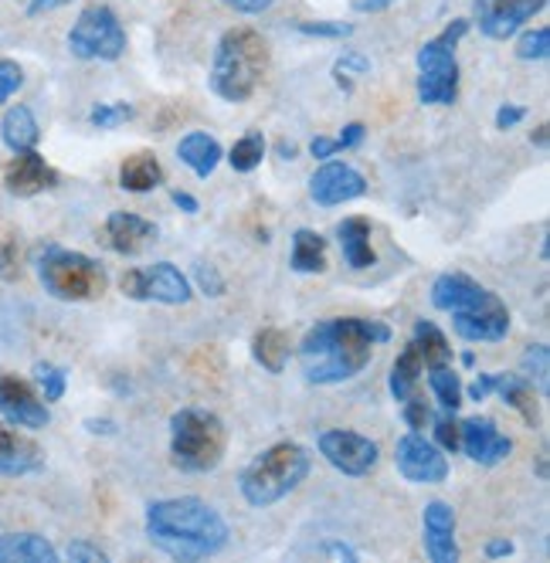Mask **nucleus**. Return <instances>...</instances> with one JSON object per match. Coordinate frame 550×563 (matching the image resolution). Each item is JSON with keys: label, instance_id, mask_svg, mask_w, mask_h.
<instances>
[{"label": "nucleus", "instance_id": "obj_1", "mask_svg": "<svg viewBox=\"0 0 550 563\" xmlns=\"http://www.w3.org/2000/svg\"><path fill=\"white\" fill-rule=\"evenodd\" d=\"M391 340V327L381 319H323L299 343V367L309 384H343L353 380L374 356V346Z\"/></svg>", "mask_w": 550, "mask_h": 563}, {"label": "nucleus", "instance_id": "obj_2", "mask_svg": "<svg viewBox=\"0 0 550 563\" xmlns=\"http://www.w3.org/2000/svg\"><path fill=\"white\" fill-rule=\"evenodd\" d=\"M228 537L224 516L198 496L156 499L146 506V540L174 560H208L228 547Z\"/></svg>", "mask_w": 550, "mask_h": 563}, {"label": "nucleus", "instance_id": "obj_3", "mask_svg": "<svg viewBox=\"0 0 550 563\" xmlns=\"http://www.w3.org/2000/svg\"><path fill=\"white\" fill-rule=\"evenodd\" d=\"M268 68V45L252 27H231L221 34L211 62V92L231 106L249 102Z\"/></svg>", "mask_w": 550, "mask_h": 563}, {"label": "nucleus", "instance_id": "obj_4", "mask_svg": "<svg viewBox=\"0 0 550 563\" xmlns=\"http://www.w3.org/2000/svg\"><path fill=\"white\" fill-rule=\"evenodd\" d=\"M306 475H309V452L296 445V441H279V445L265 449L258 459L245 465L239 489L249 506L265 509L296 493Z\"/></svg>", "mask_w": 550, "mask_h": 563}, {"label": "nucleus", "instance_id": "obj_5", "mask_svg": "<svg viewBox=\"0 0 550 563\" xmlns=\"http://www.w3.org/2000/svg\"><path fill=\"white\" fill-rule=\"evenodd\" d=\"M228 449V428L215 411L180 408L170 418V462L187 475L215 472Z\"/></svg>", "mask_w": 550, "mask_h": 563}, {"label": "nucleus", "instance_id": "obj_6", "mask_svg": "<svg viewBox=\"0 0 550 563\" xmlns=\"http://www.w3.org/2000/svg\"><path fill=\"white\" fill-rule=\"evenodd\" d=\"M34 265H37V278H42L45 292L62 299V302H92L109 286L106 268L82 252L45 245L42 252H37Z\"/></svg>", "mask_w": 550, "mask_h": 563}, {"label": "nucleus", "instance_id": "obj_7", "mask_svg": "<svg viewBox=\"0 0 550 563\" xmlns=\"http://www.w3.org/2000/svg\"><path fill=\"white\" fill-rule=\"evenodd\" d=\"M469 21L455 18L442 34L418 48V99L421 106H452L459 99V58L455 45L465 37Z\"/></svg>", "mask_w": 550, "mask_h": 563}, {"label": "nucleus", "instance_id": "obj_8", "mask_svg": "<svg viewBox=\"0 0 550 563\" xmlns=\"http://www.w3.org/2000/svg\"><path fill=\"white\" fill-rule=\"evenodd\" d=\"M68 52L82 62H120L127 52V31L112 8L92 4L78 14L68 31Z\"/></svg>", "mask_w": 550, "mask_h": 563}, {"label": "nucleus", "instance_id": "obj_9", "mask_svg": "<svg viewBox=\"0 0 550 563\" xmlns=\"http://www.w3.org/2000/svg\"><path fill=\"white\" fill-rule=\"evenodd\" d=\"M120 289L133 302H161V306H184L190 302V282L170 262H156L150 268H130L120 278Z\"/></svg>", "mask_w": 550, "mask_h": 563}, {"label": "nucleus", "instance_id": "obj_10", "mask_svg": "<svg viewBox=\"0 0 550 563\" xmlns=\"http://www.w3.org/2000/svg\"><path fill=\"white\" fill-rule=\"evenodd\" d=\"M395 465L411 486H439V482L449 478L446 452L436 445V441H428L421 431H408L405 438H398Z\"/></svg>", "mask_w": 550, "mask_h": 563}, {"label": "nucleus", "instance_id": "obj_11", "mask_svg": "<svg viewBox=\"0 0 550 563\" xmlns=\"http://www.w3.org/2000/svg\"><path fill=\"white\" fill-rule=\"evenodd\" d=\"M320 445V455L343 475H353L361 478L367 472L377 468V459H381V449L377 441H371L367 434H358V431H343V428H333V431H323L317 438Z\"/></svg>", "mask_w": 550, "mask_h": 563}, {"label": "nucleus", "instance_id": "obj_12", "mask_svg": "<svg viewBox=\"0 0 550 563\" xmlns=\"http://www.w3.org/2000/svg\"><path fill=\"white\" fill-rule=\"evenodd\" d=\"M0 418L14 428L42 431L52 421L48 400L37 394L28 380L14 374H0Z\"/></svg>", "mask_w": 550, "mask_h": 563}, {"label": "nucleus", "instance_id": "obj_13", "mask_svg": "<svg viewBox=\"0 0 550 563\" xmlns=\"http://www.w3.org/2000/svg\"><path fill=\"white\" fill-rule=\"evenodd\" d=\"M543 8H547V0H473L476 24L486 37H493V42L514 37Z\"/></svg>", "mask_w": 550, "mask_h": 563}, {"label": "nucleus", "instance_id": "obj_14", "mask_svg": "<svg viewBox=\"0 0 550 563\" xmlns=\"http://www.w3.org/2000/svg\"><path fill=\"white\" fill-rule=\"evenodd\" d=\"M367 194V180L361 170H353L350 164H337V159H323V167L309 177V197L317 200L320 208H337L350 205Z\"/></svg>", "mask_w": 550, "mask_h": 563}, {"label": "nucleus", "instance_id": "obj_15", "mask_svg": "<svg viewBox=\"0 0 550 563\" xmlns=\"http://www.w3.org/2000/svg\"><path fill=\"white\" fill-rule=\"evenodd\" d=\"M459 449L469 455V462H476L483 468H493L499 462L509 459V452H514V441H509L496 421L490 418H469L459 424Z\"/></svg>", "mask_w": 550, "mask_h": 563}, {"label": "nucleus", "instance_id": "obj_16", "mask_svg": "<svg viewBox=\"0 0 550 563\" xmlns=\"http://www.w3.org/2000/svg\"><path fill=\"white\" fill-rule=\"evenodd\" d=\"M452 327L465 343H499L509 333V309L506 302L493 292L483 306L452 312Z\"/></svg>", "mask_w": 550, "mask_h": 563}, {"label": "nucleus", "instance_id": "obj_17", "mask_svg": "<svg viewBox=\"0 0 550 563\" xmlns=\"http://www.w3.org/2000/svg\"><path fill=\"white\" fill-rule=\"evenodd\" d=\"M421 533H425V553L431 563H455L459 543H455V509L446 499H431L421 512Z\"/></svg>", "mask_w": 550, "mask_h": 563}, {"label": "nucleus", "instance_id": "obj_18", "mask_svg": "<svg viewBox=\"0 0 550 563\" xmlns=\"http://www.w3.org/2000/svg\"><path fill=\"white\" fill-rule=\"evenodd\" d=\"M58 170L48 164V159L37 153V150H24L14 153V159L4 170V187L14 197H34V194H45L52 187H58Z\"/></svg>", "mask_w": 550, "mask_h": 563}, {"label": "nucleus", "instance_id": "obj_19", "mask_svg": "<svg viewBox=\"0 0 550 563\" xmlns=\"http://www.w3.org/2000/svg\"><path fill=\"white\" fill-rule=\"evenodd\" d=\"M493 292L486 286H480L476 278H469L462 272H446L431 282V306L442 309V312H465V309H476L490 299Z\"/></svg>", "mask_w": 550, "mask_h": 563}, {"label": "nucleus", "instance_id": "obj_20", "mask_svg": "<svg viewBox=\"0 0 550 563\" xmlns=\"http://www.w3.org/2000/svg\"><path fill=\"white\" fill-rule=\"evenodd\" d=\"M45 465V452L34 438L18 431L14 424H0V475L18 478Z\"/></svg>", "mask_w": 550, "mask_h": 563}, {"label": "nucleus", "instance_id": "obj_21", "mask_svg": "<svg viewBox=\"0 0 550 563\" xmlns=\"http://www.w3.org/2000/svg\"><path fill=\"white\" fill-rule=\"evenodd\" d=\"M156 238V228L140 218V214H130V211H112L109 221H106V241L112 252L120 255H136L143 252L150 241Z\"/></svg>", "mask_w": 550, "mask_h": 563}, {"label": "nucleus", "instance_id": "obj_22", "mask_svg": "<svg viewBox=\"0 0 550 563\" xmlns=\"http://www.w3.org/2000/svg\"><path fill=\"white\" fill-rule=\"evenodd\" d=\"M337 241H340V252L343 262L350 268H371L374 265V249H371V221L367 218H343L337 224Z\"/></svg>", "mask_w": 550, "mask_h": 563}, {"label": "nucleus", "instance_id": "obj_23", "mask_svg": "<svg viewBox=\"0 0 550 563\" xmlns=\"http://www.w3.org/2000/svg\"><path fill=\"white\" fill-rule=\"evenodd\" d=\"M177 156H180V164H184L187 170H194L201 180H208V177L218 170L224 150H221V143H218L215 136H208V133H187V136L177 143Z\"/></svg>", "mask_w": 550, "mask_h": 563}, {"label": "nucleus", "instance_id": "obj_24", "mask_svg": "<svg viewBox=\"0 0 550 563\" xmlns=\"http://www.w3.org/2000/svg\"><path fill=\"white\" fill-rule=\"evenodd\" d=\"M493 390L506 400L509 408L520 411L530 428L540 424V394L534 390V384L524 374H496Z\"/></svg>", "mask_w": 550, "mask_h": 563}, {"label": "nucleus", "instance_id": "obj_25", "mask_svg": "<svg viewBox=\"0 0 550 563\" xmlns=\"http://www.w3.org/2000/svg\"><path fill=\"white\" fill-rule=\"evenodd\" d=\"M58 550L37 533H0V563H55Z\"/></svg>", "mask_w": 550, "mask_h": 563}, {"label": "nucleus", "instance_id": "obj_26", "mask_svg": "<svg viewBox=\"0 0 550 563\" xmlns=\"http://www.w3.org/2000/svg\"><path fill=\"white\" fill-rule=\"evenodd\" d=\"M164 184V167L153 153H133L120 167V187L130 194H150Z\"/></svg>", "mask_w": 550, "mask_h": 563}, {"label": "nucleus", "instance_id": "obj_27", "mask_svg": "<svg viewBox=\"0 0 550 563\" xmlns=\"http://www.w3.org/2000/svg\"><path fill=\"white\" fill-rule=\"evenodd\" d=\"M0 136H4V146L11 153H24L37 146L42 130H37V119L28 106H11L4 112V123H0Z\"/></svg>", "mask_w": 550, "mask_h": 563}, {"label": "nucleus", "instance_id": "obj_28", "mask_svg": "<svg viewBox=\"0 0 550 563\" xmlns=\"http://www.w3.org/2000/svg\"><path fill=\"white\" fill-rule=\"evenodd\" d=\"M289 265L299 272V275H317V272H327V238L309 231V228H299L293 234V258Z\"/></svg>", "mask_w": 550, "mask_h": 563}, {"label": "nucleus", "instance_id": "obj_29", "mask_svg": "<svg viewBox=\"0 0 550 563\" xmlns=\"http://www.w3.org/2000/svg\"><path fill=\"white\" fill-rule=\"evenodd\" d=\"M252 356L255 364L268 374H283L289 364V336L275 327H265L252 336Z\"/></svg>", "mask_w": 550, "mask_h": 563}, {"label": "nucleus", "instance_id": "obj_30", "mask_svg": "<svg viewBox=\"0 0 550 563\" xmlns=\"http://www.w3.org/2000/svg\"><path fill=\"white\" fill-rule=\"evenodd\" d=\"M421 374H425V360H421L418 346L408 340V346H405V350L398 353V360H395V367H391V380H387L391 397H395V400H408V397L415 394Z\"/></svg>", "mask_w": 550, "mask_h": 563}, {"label": "nucleus", "instance_id": "obj_31", "mask_svg": "<svg viewBox=\"0 0 550 563\" xmlns=\"http://www.w3.org/2000/svg\"><path fill=\"white\" fill-rule=\"evenodd\" d=\"M411 343L418 346V353H421V360H425V371H428V367L452 364V346H449L446 333H442L436 323H425V319H418L415 330H411Z\"/></svg>", "mask_w": 550, "mask_h": 563}, {"label": "nucleus", "instance_id": "obj_32", "mask_svg": "<svg viewBox=\"0 0 550 563\" xmlns=\"http://www.w3.org/2000/svg\"><path fill=\"white\" fill-rule=\"evenodd\" d=\"M428 387H431V397L439 400L442 411H459L462 408V380L459 374L452 371V364H442V367H428Z\"/></svg>", "mask_w": 550, "mask_h": 563}, {"label": "nucleus", "instance_id": "obj_33", "mask_svg": "<svg viewBox=\"0 0 550 563\" xmlns=\"http://www.w3.org/2000/svg\"><path fill=\"white\" fill-rule=\"evenodd\" d=\"M262 159H265V136L262 133H245L228 153V164L234 174H252Z\"/></svg>", "mask_w": 550, "mask_h": 563}, {"label": "nucleus", "instance_id": "obj_34", "mask_svg": "<svg viewBox=\"0 0 550 563\" xmlns=\"http://www.w3.org/2000/svg\"><path fill=\"white\" fill-rule=\"evenodd\" d=\"M34 384L42 387V397L52 405V400H62V397H65V390H68V374H65L62 367L48 364V360H37V364H34Z\"/></svg>", "mask_w": 550, "mask_h": 563}, {"label": "nucleus", "instance_id": "obj_35", "mask_svg": "<svg viewBox=\"0 0 550 563\" xmlns=\"http://www.w3.org/2000/svg\"><path fill=\"white\" fill-rule=\"evenodd\" d=\"M136 109L130 102H99L92 112H89V123L96 130H116V126H123L127 119H133Z\"/></svg>", "mask_w": 550, "mask_h": 563}, {"label": "nucleus", "instance_id": "obj_36", "mask_svg": "<svg viewBox=\"0 0 550 563\" xmlns=\"http://www.w3.org/2000/svg\"><path fill=\"white\" fill-rule=\"evenodd\" d=\"M547 374H550V350H547V343H534L524 353V377L530 384L537 380V390L547 394Z\"/></svg>", "mask_w": 550, "mask_h": 563}, {"label": "nucleus", "instance_id": "obj_37", "mask_svg": "<svg viewBox=\"0 0 550 563\" xmlns=\"http://www.w3.org/2000/svg\"><path fill=\"white\" fill-rule=\"evenodd\" d=\"M547 55H550V27H534L520 34L517 42L520 62H547Z\"/></svg>", "mask_w": 550, "mask_h": 563}, {"label": "nucleus", "instance_id": "obj_38", "mask_svg": "<svg viewBox=\"0 0 550 563\" xmlns=\"http://www.w3.org/2000/svg\"><path fill=\"white\" fill-rule=\"evenodd\" d=\"M337 86L343 89V92H350L353 89V78H361V75H367L371 71V62L364 58V55H358V52H346L340 62H337Z\"/></svg>", "mask_w": 550, "mask_h": 563}, {"label": "nucleus", "instance_id": "obj_39", "mask_svg": "<svg viewBox=\"0 0 550 563\" xmlns=\"http://www.w3.org/2000/svg\"><path fill=\"white\" fill-rule=\"evenodd\" d=\"M459 424L462 421H455V411H442L436 418V445L442 452H459Z\"/></svg>", "mask_w": 550, "mask_h": 563}, {"label": "nucleus", "instance_id": "obj_40", "mask_svg": "<svg viewBox=\"0 0 550 563\" xmlns=\"http://www.w3.org/2000/svg\"><path fill=\"white\" fill-rule=\"evenodd\" d=\"M296 31L306 34V37H350L353 24H343V21H299Z\"/></svg>", "mask_w": 550, "mask_h": 563}, {"label": "nucleus", "instance_id": "obj_41", "mask_svg": "<svg viewBox=\"0 0 550 563\" xmlns=\"http://www.w3.org/2000/svg\"><path fill=\"white\" fill-rule=\"evenodd\" d=\"M24 86V68L11 58H0V106Z\"/></svg>", "mask_w": 550, "mask_h": 563}, {"label": "nucleus", "instance_id": "obj_42", "mask_svg": "<svg viewBox=\"0 0 550 563\" xmlns=\"http://www.w3.org/2000/svg\"><path fill=\"white\" fill-rule=\"evenodd\" d=\"M194 278H198V289H201L205 296H211V299L224 296V278L218 275V268H215V265L198 262V265H194Z\"/></svg>", "mask_w": 550, "mask_h": 563}, {"label": "nucleus", "instance_id": "obj_43", "mask_svg": "<svg viewBox=\"0 0 550 563\" xmlns=\"http://www.w3.org/2000/svg\"><path fill=\"white\" fill-rule=\"evenodd\" d=\"M402 405H405V421H408L411 431H421V428L431 421V408H428V400H425V397L411 394L408 400H402Z\"/></svg>", "mask_w": 550, "mask_h": 563}, {"label": "nucleus", "instance_id": "obj_44", "mask_svg": "<svg viewBox=\"0 0 550 563\" xmlns=\"http://www.w3.org/2000/svg\"><path fill=\"white\" fill-rule=\"evenodd\" d=\"M65 556H68V560H86V563H106V560H109L99 547H92V543H86V540L68 543Z\"/></svg>", "mask_w": 550, "mask_h": 563}, {"label": "nucleus", "instance_id": "obj_45", "mask_svg": "<svg viewBox=\"0 0 550 563\" xmlns=\"http://www.w3.org/2000/svg\"><path fill=\"white\" fill-rule=\"evenodd\" d=\"M527 119V109L524 106H499L496 109V130H514L517 123Z\"/></svg>", "mask_w": 550, "mask_h": 563}, {"label": "nucleus", "instance_id": "obj_46", "mask_svg": "<svg viewBox=\"0 0 550 563\" xmlns=\"http://www.w3.org/2000/svg\"><path fill=\"white\" fill-rule=\"evenodd\" d=\"M14 4H21L28 18H37V14H48V11H58V8L72 4V0H14Z\"/></svg>", "mask_w": 550, "mask_h": 563}, {"label": "nucleus", "instance_id": "obj_47", "mask_svg": "<svg viewBox=\"0 0 550 563\" xmlns=\"http://www.w3.org/2000/svg\"><path fill=\"white\" fill-rule=\"evenodd\" d=\"M18 275V245L8 241L4 249H0V278H14Z\"/></svg>", "mask_w": 550, "mask_h": 563}, {"label": "nucleus", "instance_id": "obj_48", "mask_svg": "<svg viewBox=\"0 0 550 563\" xmlns=\"http://www.w3.org/2000/svg\"><path fill=\"white\" fill-rule=\"evenodd\" d=\"M364 123H346L343 126V133L337 136V143H340V150H353V146H361L364 143Z\"/></svg>", "mask_w": 550, "mask_h": 563}, {"label": "nucleus", "instance_id": "obj_49", "mask_svg": "<svg viewBox=\"0 0 550 563\" xmlns=\"http://www.w3.org/2000/svg\"><path fill=\"white\" fill-rule=\"evenodd\" d=\"M224 4L231 11H239V14H262V11H268L275 4V0H224Z\"/></svg>", "mask_w": 550, "mask_h": 563}, {"label": "nucleus", "instance_id": "obj_50", "mask_svg": "<svg viewBox=\"0 0 550 563\" xmlns=\"http://www.w3.org/2000/svg\"><path fill=\"white\" fill-rule=\"evenodd\" d=\"M309 153L317 156V159H330V156H337L340 153V143L337 140H330V136H317L309 143Z\"/></svg>", "mask_w": 550, "mask_h": 563}, {"label": "nucleus", "instance_id": "obj_51", "mask_svg": "<svg viewBox=\"0 0 550 563\" xmlns=\"http://www.w3.org/2000/svg\"><path fill=\"white\" fill-rule=\"evenodd\" d=\"M493 380H496V374H480L473 384H469V397H473V400H486L493 394Z\"/></svg>", "mask_w": 550, "mask_h": 563}, {"label": "nucleus", "instance_id": "obj_52", "mask_svg": "<svg viewBox=\"0 0 550 563\" xmlns=\"http://www.w3.org/2000/svg\"><path fill=\"white\" fill-rule=\"evenodd\" d=\"M391 4H395V0H350V8L358 11V14H381Z\"/></svg>", "mask_w": 550, "mask_h": 563}, {"label": "nucleus", "instance_id": "obj_53", "mask_svg": "<svg viewBox=\"0 0 550 563\" xmlns=\"http://www.w3.org/2000/svg\"><path fill=\"white\" fill-rule=\"evenodd\" d=\"M170 200H174V205H177L184 214H198V211H201L198 197H190L187 190H174V194H170Z\"/></svg>", "mask_w": 550, "mask_h": 563}, {"label": "nucleus", "instance_id": "obj_54", "mask_svg": "<svg viewBox=\"0 0 550 563\" xmlns=\"http://www.w3.org/2000/svg\"><path fill=\"white\" fill-rule=\"evenodd\" d=\"M514 550H517V547H514V543H509V540H490V543H486V556H490V560H503V556H514Z\"/></svg>", "mask_w": 550, "mask_h": 563}, {"label": "nucleus", "instance_id": "obj_55", "mask_svg": "<svg viewBox=\"0 0 550 563\" xmlns=\"http://www.w3.org/2000/svg\"><path fill=\"white\" fill-rule=\"evenodd\" d=\"M327 553L337 556V560H358V550H350V547H343V543H330Z\"/></svg>", "mask_w": 550, "mask_h": 563}, {"label": "nucleus", "instance_id": "obj_56", "mask_svg": "<svg viewBox=\"0 0 550 563\" xmlns=\"http://www.w3.org/2000/svg\"><path fill=\"white\" fill-rule=\"evenodd\" d=\"M86 428H89L92 434H99V431H102V434H112V431H116L112 421H86Z\"/></svg>", "mask_w": 550, "mask_h": 563}, {"label": "nucleus", "instance_id": "obj_57", "mask_svg": "<svg viewBox=\"0 0 550 563\" xmlns=\"http://www.w3.org/2000/svg\"><path fill=\"white\" fill-rule=\"evenodd\" d=\"M530 143H537L540 150L547 146V126H537L534 133H530Z\"/></svg>", "mask_w": 550, "mask_h": 563}, {"label": "nucleus", "instance_id": "obj_58", "mask_svg": "<svg viewBox=\"0 0 550 563\" xmlns=\"http://www.w3.org/2000/svg\"><path fill=\"white\" fill-rule=\"evenodd\" d=\"M279 153H283L286 159H296V146H293V143H286V140L279 143Z\"/></svg>", "mask_w": 550, "mask_h": 563}]
</instances>
